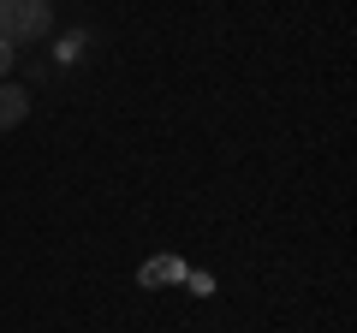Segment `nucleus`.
I'll return each mask as SVG.
<instances>
[{
	"mask_svg": "<svg viewBox=\"0 0 357 333\" xmlns=\"http://www.w3.org/2000/svg\"><path fill=\"white\" fill-rule=\"evenodd\" d=\"M48 24H54L48 0H0V36H6V42L48 36Z\"/></svg>",
	"mask_w": 357,
	"mask_h": 333,
	"instance_id": "obj_1",
	"label": "nucleus"
},
{
	"mask_svg": "<svg viewBox=\"0 0 357 333\" xmlns=\"http://www.w3.org/2000/svg\"><path fill=\"white\" fill-rule=\"evenodd\" d=\"M178 280H185V262L178 256H149L137 268V286H178Z\"/></svg>",
	"mask_w": 357,
	"mask_h": 333,
	"instance_id": "obj_2",
	"label": "nucleus"
},
{
	"mask_svg": "<svg viewBox=\"0 0 357 333\" xmlns=\"http://www.w3.org/2000/svg\"><path fill=\"white\" fill-rule=\"evenodd\" d=\"M24 114H30V95L18 90V84H6V77H0V131H13Z\"/></svg>",
	"mask_w": 357,
	"mask_h": 333,
	"instance_id": "obj_3",
	"label": "nucleus"
},
{
	"mask_svg": "<svg viewBox=\"0 0 357 333\" xmlns=\"http://www.w3.org/2000/svg\"><path fill=\"white\" fill-rule=\"evenodd\" d=\"M178 286H191L197 297H208V292H215V280H208V274H197V268H185V280H178Z\"/></svg>",
	"mask_w": 357,
	"mask_h": 333,
	"instance_id": "obj_4",
	"label": "nucleus"
},
{
	"mask_svg": "<svg viewBox=\"0 0 357 333\" xmlns=\"http://www.w3.org/2000/svg\"><path fill=\"white\" fill-rule=\"evenodd\" d=\"M6 72H13V42L0 36V77H6Z\"/></svg>",
	"mask_w": 357,
	"mask_h": 333,
	"instance_id": "obj_5",
	"label": "nucleus"
}]
</instances>
